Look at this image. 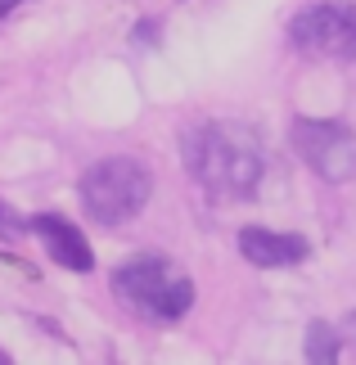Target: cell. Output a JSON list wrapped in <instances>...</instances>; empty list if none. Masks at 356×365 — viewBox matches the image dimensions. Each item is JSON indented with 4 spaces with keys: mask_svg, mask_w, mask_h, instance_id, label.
<instances>
[{
    "mask_svg": "<svg viewBox=\"0 0 356 365\" xmlns=\"http://www.w3.org/2000/svg\"><path fill=\"white\" fill-rule=\"evenodd\" d=\"M185 167L212 199H253L266 172L258 131L244 122H203L185 135Z\"/></svg>",
    "mask_w": 356,
    "mask_h": 365,
    "instance_id": "obj_1",
    "label": "cell"
},
{
    "mask_svg": "<svg viewBox=\"0 0 356 365\" xmlns=\"http://www.w3.org/2000/svg\"><path fill=\"white\" fill-rule=\"evenodd\" d=\"M77 194H81V207H86L91 221H99V226H122V221H131L149 203L153 180H149V167L140 158L118 153V158H99L81 176Z\"/></svg>",
    "mask_w": 356,
    "mask_h": 365,
    "instance_id": "obj_2",
    "label": "cell"
},
{
    "mask_svg": "<svg viewBox=\"0 0 356 365\" xmlns=\"http://www.w3.org/2000/svg\"><path fill=\"white\" fill-rule=\"evenodd\" d=\"M113 289H118V298H126L136 312H145L153 320H180L194 307V284L176 275L172 262L158 257V252L122 262L113 271Z\"/></svg>",
    "mask_w": 356,
    "mask_h": 365,
    "instance_id": "obj_3",
    "label": "cell"
},
{
    "mask_svg": "<svg viewBox=\"0 0 356 365\" xmlns=\"http://www.w3.org/2000/svg\"><path fill=\"white\" fill-rule=\"evenodd\" d=\"M293 149L311 172L330 185H343V180L356 176V131H347L343 122L330 118H297L293 122Z\"/></svg>",
    "mask_w": 356,
    "mask_h": 365,
    "instance_id": "obj_4",
    "label": "cell"
},
{
    "mask_svg": "<svg viewBox=\"0 0 356 365\" xmlns=\"http://www.w3.org/2000/svg\"><path fill=\"white\" fill-rule=\"evenodd\" d=\"M289 41L307 54H330V59L356 63V0H320L293 14Z\"/></svg>",
    "mask_w": 356,
    "mask_h": 365,
    "instance_id": "obj_5",
    "label": "cell"
},
{
    "mask_svg": "<svg viewBox=\"0 0 356 365\" xmlns=\"http://www.w3.org/2000/svg\"><path fill=\"white\" fill-rule=\"evenodd\" d=\"M32 230H36V240L50 248V257L59 262V266H68V271H77V275L95 271V252H91L86 240H81V230L73 226V221H63V217H54V212H41L32 221Z\"/></svg>",
    "mask_w": 356,
    "mask_h": 365,
    "instance_id": "obj_6",
    "label": "cell"
},
{
    "mask_svg": "<svg viewBox=\"0 0 356 365\" xmlns=\"http://www.w3.org/2000/svg\"><path fill=\"white\" fill-rule=\"evenodd\" d=\"M239 252L253 262V266H266V271H275V266H293L302 262L311 244L302 235H284V230H262V226H248L239 230Z\"/></svg>",
    "mask_w": 356,
    "mask_h": 365,
    "instance_id": "obj_7",
    "label": "cell"
},
{
    "mask_svg": "<svg viewBox=\"0 0 356 365\" xmlns=\"http://www.w3.org/2000/svg\"><path fill=\"white\" fill-rule=\"evenodd\" d=\"M338 329L334 325H325V320H311L307 325V361H316V365H330V361H338Z\"/></svg>",
    "mask_w": 356,
    "mask_h": 365,
    "instance_id": "obj_8",
    "label": "cell"
},
{
    "mask_svg": "<svg viewBox=\"0 0 356 365\" xmlns=\"http://www.w3.org/2000/svg\"><path fill=\"white\" fill-rule=\"evenodd\" d=\"M0 235H19V217H14L5 203H0Z\"/></svg>",
    "mask_w": 356,
    "mask_h": 365,
    "instance_id": "obj_9",
    "label": "cell"
},
{
    "mask_svg": "<svg viewBox=\"0 0 356 365\" xmlns=\"http://www.w3.org/2000/svg\"><path fill=\"white\" fill-rule=\"evenodd\" d=\"M145 36L153 41V36H158V27H153V23H140V27H136V41H145Z\"/></svg>",
    "mask_w": 356,
    "mask_h": 365,
    "instance_id": "obj_10",
    "label": "cell"
},
{
    "mask_svg": "<svg viewBox=\"0 0 356 365\" xmlns=\"http://www.w3.org/2000/svg\"><path fill=\"white\" fill-rule=\"evenodd\" d=\"M19 5H27V0H0V19H9V14L19 9Z\"/></svg>",
    "mask_w": 356,
    "mask_h": 365,
    "instance_id": "obj_11",
    "label": "cell"
},
{
    "mask_svg": "<svg viewBox=\"0 0 356 365\" xmlns=\"http://www.w3.org/2000/svg\"><path fill=\"white\" fill-rule=\"evenodd\" d=\"M5 361H9V356H5V352H0V365H5Z\"/></svg>",
    "mask_w": 356,
    "mask_h": 365,
    "instance_id": "obj_12",
    "label": "cell"
}]
</instances>
